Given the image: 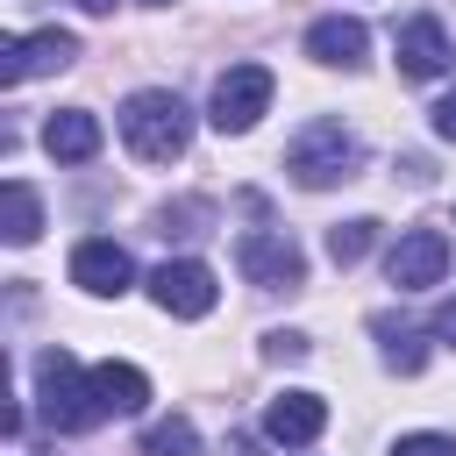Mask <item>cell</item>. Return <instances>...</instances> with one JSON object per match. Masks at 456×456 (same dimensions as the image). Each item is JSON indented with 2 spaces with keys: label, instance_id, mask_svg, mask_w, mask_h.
I'll return each instance as SVG.
<instances>
[{
  "label": "cell",
  "instance_id": "9c48e42d",
  "mask_svg": "<svg viewBox=\"0 0 456 456\" xmlns=\"http://www.w3.org/2000/svg\"><path fill=\"white\" fill-rule=\"evenodd\" d=\"M128 278H135V264H128V249H121L114 235H93V242L71 249V285H78V292L114 299V292H128Z\"/></svg>",
  "mask_w": 456,
  "mask_h": 456
},
{
  "label": "cell",
  "instance_id": "44dd1931",
  "mask_svg": "<svg viewBox=\"0 0 456 456\" xmlns=\"http://www.w3.org/2000/svg\"><path fill=\"white\" fill-rule=\"evenodd\" d=\"M435 135H442V142H456V86L435 100Z\"/></svg>",
  "mask_w": 456,
  "mask_h": 456
},
{
  "label": "cell",
  "instance_id": "e0dca14e",
  "mask_svg": "<svg viewBox=\"0 0 456 456\" xmlns=\"http://www.w3.org/2000/svg\"><path fill=\"white\" fill-rule=\"evenodd\" d=\"M370 242H378V221H370V214H356V221H335V228H328V256H335L342 271H349V264H363V256H370Z\"/></svg>",
  "mask_w": 456,
  "mask_h": 456
},
{
  "label": "cell",
  "instance_id": "5b68a950",
  "mask_svg": "<svg viewBox=\"0 0 456 456\" xmlns=\"http://www.w3.org/2000/svg\"><path fill=\"white\" fill-rule=\"evenodd\" d=\"M235 264H242V278L249 285H264V292H292L299 278H306V256H299V242L285 235V228H249L242 242H235Z\"/></svg>",
  "mask_w": 456,
  "mask_h": 456
},
{
  "label": "cell",
  "instance_id": "603a6c76",
  "mask_svg": "<svg viewBox=\"0 0 456 456\" xmlns=\"http://www.w3.org/2000/svg\"><path fill=\"white\" fill-rule=\"evenodd\" d=\"M228 456H256V442H228Z\"/></svg>",
  "mask_w": 456,
  "mask_h": 456
},
{
  "label": "cell",
  "instance_id": "ac0fdd59",
  "mask_svg": "<svg viewBox=\"0 0 456 456\" xmlns=\"http://www.w3.org/2000/svg\"><path fill=\"white\" fill-rule=\"evenodd\" d=\"M370 328H378V335H385V363H392V370H406V378H413V370H420V363H428V349H420V335H413V328H399V321H392V314H378V321H370Z\"/></svg>",
  "mask_w": 456,
  "mask_h": 456
},
{
  "label": "cell",
  "instance_id": "2e32d148",
  "mask_svg": "<svg viewBox=\"0 0 456 456\" xmlns=\"http://www.w3.org/2000/svg\"><path fill=\"white\" fill-rule=\"evenodd\" d=\"M142 456H200V428L185 413H164L142 428Z\"/></svg>",
  "mask_w": 456,
  "mask_h": 456
},
{
  "label": "cell",
  "instance_id": "8fae6325",
  "mask_svg": "<svg viewBox=\"0 0 456 456\" xmlns=\"http://www.w3.org/2000/svg\"><path fill=\"white\" fill-rule=\"evenodd\" d=\"M392 50H399V78H442V71H449V36H442L435 14H413V21L392 36Z\"/></svg>",
  "mask_w": 456,
  "mask_h": 456
},
{
  "label": "cell",
  "instance_id": "7c38bea8",
  "mask_svg": "<svg viewBox=\"0 0 456 456\" xmlns=\"http://www.w3.org/2000/svg\"><path fill=\"white\" fill-rule=\"evenodd\" d=\"M306 57H314V64H342V71H349V64H363V57H370V28H363L356 14H328V21H314V28H306Z\"/></svg>",
  "mask_w": 456,
  "mask_h": 456
},
{
  "label": "cell",
  "instance_id": "277c9868",
  "mask_svg": "<svg viewBox=\"0 0 456 456\" xmlns=\"http://www.w3.org/2000/svg\"><path fill=\"white\" fill-rule=\"evenodd\" d=\"M271 93H278V78L264 71V64H228L221 78H214V128L221 135H249L264 114H271Z\"/></svg>",
  "mask_w": 456,
  "mask_h": 456
},
{
  "label": "cell",
  "instance_id": "cb8c5ba5",
  "mask_svg": "<svg viewBox=\"0 0 456 456\" xmlns=\"http://www.w3.org/2000/svg\"><path fill=\"white\" fill-rule=\"evenodd\" d=\"M78 7H86V14H107V7H114V0H78Z\"/></svg>",
  "mask_w": 456,
  "mask_h": 456
},
{
  "label": "cell",
  "instance_id": "52a82bcc",
  "mask_svg": "<svg viewBox=\"0 0 456 456\" xmlns=\"http://www.w3.org/2000/svg\"><path fill=\"white\" fill-rule=\"evenodd\" d=\"M78 57V36L71 28H36V36H7L0 43V86H28L43 71H64Z\"/></svg>",
  "mask_w": 456,
  "mask_h": 456
},
{
  "label": "cell",
  "instance_id": "ffe728a7",
  "mask_svg": "<svg viewBox=\"0 0 456 456\" xmlns=\"http://www.w3.org/2000/svg\"><path fill=\"white\" fill-rule=\"evenodd\" d=\"M264 356H271V363H299V356H306V335L278 328V335H264Z\"/></svg>",
  "mask_w": 456,
  "mask_h": 456
},
{
  "label": "cell",
  "instance_id": "4fadbf2b",
  "mask_svg": "<svg viewBox=\"0 0 456 456\" xmlns=\"http://www.w3.org/2000/svg\"><path fill=\"white\" fill-rule=\"evenodd\" d=\"M43 150H50L57 164H86V157H100V114H86V107L50 114V121H43Z\"/></svg>",
  "mask_w": 456,
  "mask_h": 456
},
{
  "label": "cell",
  "instance_id": "6da1fadb",
  "mask_svg": "<svg viewBox=\"0 0 456 456\" xmlns=\"http://www.w3.org/2000/svg\"><path fill=\"white\" fill-rule=\"evenodd\" d=\"M121 142H128L142 164H178L185 142H192V114H185V100L164 93V86L128 93V107H121Z\"/></svg>",
  "mask_w": 456,
  "mask_h": 456
},
{
  "label": "cell",
  "instance_id": "8992f818",
  "mask_svg": "<svg viewBox=\"0 0 456 456\" xmlns=\"http://www.w3.org/2000/svg\"><path fill=\"white\" fill-rule=\"evenodd\" d=\"M150 299H157L164 314H178V321H207L214 299H221V285H214V271H207L200 256H171V264L150 271Z\"/></svg>",
  "mask_w": 456,
  "mask_h": 456
},
{
  "label": "cell",
  "instance_id": "5bb4252c",
  "mask_svg": "<svg viewBox=\"0 0 456 456\" xmlns=\"http://www.w3.org/2000/svg\"><path fill=\"white\" fill-rule=\"evenodd\" d=\"M93 399H100V413H142L150 406V378L135 370V363H93Z\"/></svg>",
  "mask_w": 456,
  "mask_h": 456
},
{
  "label": "cell",
  "instance_id": "7402d4cb",
  "mask_svg": "<svg viewBox=\"0 0 456 456\" xmlns=\"http://www.w3.org/2000/svg\"><path fill=\"white\" fill-rule=\"evenodd\" d=\"M428 328H435V335H442V342H449V349H456V299H442V306H435V321H428Z\"/></svg>",
  "mask_w": 456,
  "mask_h": 456
},
{
  "label": "cell",
  "instance_id": "d6986e66",
  "mask_svg": "<svg viewBox=\"0 0 456 456\" xmlns=\"http://www.w3.org/2000/svg\"><path fill=\"white\" fill-rule=\"evenodd\" d=\"M392 456H456V442L449 435H399Z\"/></svg>",
  "mask_w": 456,
  "mask_h": 456
},
{
  "label": "cell",
  "instance_id": "30bf717a",
  "mask_svg": "<svg viewBox=\"0 0 456 456\" xmlns=\"http://www.w3.org/2000/svg\"><path fill=\"white\" fill-rule=\"evenodd\" d=\"M321 428H328V406H321V392H278V399L264 406V435H271V442H285V449H306V442H321Z\"/></svg>",
  "mask_w": 456,
  "mask_h": 456
},
{
  "label": "cell",
  "instance_id": "7a4b0ae2",
  "mask_svg": "<svg viewBox=\"0 0 456 456\" xmlns=\"http://www.w3.org/2000/svg\"><path fill=\"white\" fill-rule=\"evenodd\" d=\"M36 399H43V420L57 435H86L93 420H107L100 399H93V370H78L71 349H43L36 356Z\"/></svg>",
  "mask_w": 456,
  "mask_h": 456
},
{
  "label": "cell",
  "instance_id": "ba28073f",
  "mask_svg": "<svg viewBox=\"0 0 456 456\" xmlns=\"http://www.w3.org/2000/svg\"><path fill=\"white\" fill-rule=\"evenodd\" d=\"M442 271H449V235L442 228H406L385 256V278L399 292H428V285H442Z\"/></svg>",
  "mask_w": 456,
  "mask_h": 456
},
{
  "label": "cell",
  "instance_id": "3957f363",
  "mask_svg": "<svg viewBox=\"0 0 456 456\" xmlns=\"http://www.w3.org/2000/svg\"><path fill=\"white\" fill-rule=\"evenodd\" d=\"M356 164H363V142H356L342 121H306V128L292 135V150H285V171H292L306 192L356 178Z\"/></svg>",
  "mask_w": 456,
  "mask_h": 456
},
{
  "label": "cell",
  "instance_id": "d4e9b609",
  "mask_svg": "<svg viewBox=\"0 0 456 456\" xmlns=\"http://www.w3.org/2000/svg\"><path fill=\"white\" fill-rule=\"evenodd\" d=\"M142 7H171V0H142Z\"/></svg>",
  "mask_w": 456,
  "mask_h": 456
},
{
  "label": "cell",
  "instance_id": "9a60e30c",
  "mask_svg": "<svg viewBox=\"0 0 456 456\" xmlns=\"http://www.w3.org/2000/svg\"><path fill=\"white\" fill-rule=\"evenodd\" d=\"M0 235H7L14 249H28V242L43 235V200H36L28 178H7V185H0Z\"/></svg>",
  "mask_w": 456,
  "mask_h": 456
}]
</instances>
